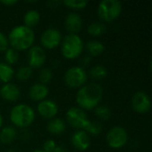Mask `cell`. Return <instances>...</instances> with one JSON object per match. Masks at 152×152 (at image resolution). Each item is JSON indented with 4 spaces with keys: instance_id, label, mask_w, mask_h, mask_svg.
<instances>
[{
    "instance_id": "cell-1",
    "label": "cell",
    "mask_w": 152,
    "mask_h": 152,
    "mask_svg": "<svg viewBox=\"0 0 152 152\" xmlns=\"http://www.w3.org/2000/svg\"><path fill=\"white\" fill-rule=\"evenodd\" d=\"M103 96V88L100 84H86L77 93L76 101L80 109L92 110L101 102Z\"/></svg>"
},
{
    "instance_id": "cell-2",
    "label": "cell",
    "mask_w": 152,
    "mask_h": 152,
    "mask_svg": "<svg viewBox=\"0 0 152 152\" xmlns=\"http://www.w3.org/2000/svg\"><path fill=\"white\" fill-rule=\"evenodd\" d=\"M7 38L12 48L17 52L28 50L31 46H33L35 33L32 28L25 25H18L12 28Z\"/></svg>"
},
{
    "instance_id": "cell-3",
    "label": "cell",
    "mask_w": 152,
    "mask_h": 152,
    "mask_svg": "<svg viewBox=\"0 0 152 152\" xmlns=\"http://www.w3.org/2000/svg\"><path fill=\"white\" fill-rule=\"evenodd\" d=\"M36 118L34 110L28 104L20 103L14 106L10 112V120L20 128L25 129L32 125Z\"/></svg>"
},
{
    "instance_id": "cell-4",
    "label": "cell",
    "mask_w": 152,
    "mask_h": 152,
    "mask_svg": "<svg viewBox=\"0 0 152 152\" xmlns=\"http://www.w3.org/2000/svg\"><path fill=\"white\" fill-rule=\"evenodd\" d=\"M61 53L68 60H74L81 55L84 50V43L78 35L68 34L61 42Z\"/></svg>"
},
{
    "instance_id": "cell-5",
    "label": "cell",
    "mask_w": 152,
    "mask_h": 152,
    "mask_svg": "<svg viewBox=\"0 0 152 152\" xmlns=\"http://www.w3.org/2000/svg\"><path fill=\"white\" fill-rule=\"evenodd\" d=\"M122 12V4L118 0H103L98 5V14L102 20L111 22L118 19Z\"/></svg>"
},
{
    "instance_id": "cell-6",
    "label": "cell",
    "mask_w": 152,
    "mask_h": 152,
    "mask_svg": "<svg viewBox=\"0 0 152 152\" xmlns=\"http://www.w3.org/2000/svg\"><path fill=\"white\" fill-rule=\"evenodd\" d=\"M65 84L70 88H80L87 82V73L83 67L69 68L64 75Z\"/></svg>"
},
{
    "instance_id": "cell-7",
    "label": "cell",
    "mask_w": 152,
    "mask_h": 152,
    "mask_svg": "<svg viewBox=\"0 0 152 152\" xmlns=\"http://www.w3.org/2000/svg\"><path fill=\"white\" fill-rule=\"evenodd\" d=\"M128 141V134L126 130L120 126H113L110 131L107 133L106 135V142L107 144L111 148L115 150H118L123 148Z\"/></svg>"
},
{
    "instance_id": "cell-8",
    "label": "cell",
    "mask_w": 152,
    "mask_h": 152,
    "mask_svg": "<svg viewBox=\"0 0 152 152\" xmlns=\"http://www.w3.org/2000/svg\"><path fill=\"white\" fill-rule=\"evenodd\" d=\"M66 118L68 123L72 127L77 128L79 130H84L90 121L85 110L78 107L69 108L66 113Z\"/></svg>"
},
{
    "instance_id": "cell-9",
    "label": "cell",
    "mask_w": 152,
    "mask_h": 152,
    "mask_svg": "<svg viewBox=\"0 0 152 152\" xmlns=\"http://www.w3.org/2000/svg\"><path fill=\"white\" fill-rule=\"evenodd\" d=\"M61 39L62 37L60 30H58L57 28H50L45 29L42 33L40 37V42L44 48L53 49L60 45Z\"/></svg>"
},
{
    "instance_id": "cell-10",
    "label": "cell",
    "mask_w": 152,
    "mask_h": 152,
    "mask_svg": "<svg viewBox=\"0 0 152 152\" xmlns=\"http://www.w3.org/2000/svg\"><path fill=\"white\" fill-rule=\"evenodd\" d=\"M28 63L31 69L41 68L46 61V53L43 47L33 45L28 51Z\"/></svg>"
},
{
    "instance_id": "cell-11",
    "label": "cell",
    "mask_w": 152,
    "mask_h": 152,
    "mask_svg": "<svg viewBox=\"0 0 152 152\" xmlns=\"http://www.w3.org/2000/svg\"><path fill=\"white\" fill-rule=\"evenodd\" d=\"M132 107L135 112L140 114L149 112L151 107L150 96L143 91H139L135 93L132 99Z\"/></svg>"
},
{
    "instance_id": "cell-12",
    "label": "cell",
    "mask_w": 152,
    "mask_h": 152,
    "mask_svg": "<svg viewBox=\"0 0 152 152\" xmlns=\"http://www.w3.org/2000/svg\"><path fill=\"white\" fill-rule=\"evenodd\" d=\"M38 114L45 119H53L59 112V108L56 102L52 100H44L39 102L37 105Z\"/></svg>"
},
{
    "instance_id": "cell-13",
    "label": "cell",
    "mask_w": 152,
    "mask_h": 152,
    "mask_svg": "<svg viewBox=\"0 0 152 152\" xmlns=\"http://www.w3.org/2000/svg\"><path fill=\"white\" fill-rule=\"evenodd\" d=\"M71 143L77 151H86L91 144L90 136L84 130L76 131L71 136Z\"/></svg>"
},
{
    "instance_id": "cell-14",
    "label": "cell",
    "mask_w": 152,
    "mask_h": 152,
    "mask_svg": "<svg viewBox=\"0 0 152 152\" xmlns=\"http://www.w3.org/2000/svg\"><path fill=\"white\" fill-rule=\"evenodd\" d=\"M64 26L69 34L77 35V33L82 29L83 27V20L81 16L75 12L69 13L65 17Z\"/></svg>"
},
{
    "instance_id": "cell-15",
    "label": "cell",
    "mask_w": 152,
    "mask_h": 152,
    "mask_svg": "<svg viewBox=\"0 0 152 152\" xmlns=\"http://www.w3.org/2000/svg\"><path fill=\"white\" fill-rule=\"evenodd\" d=\"M1 97L7 102H16L20 96V91L17 86L12 83L4 84L0 89Z\"/></svg>"
},
{
    "instance_id": "cell-16",
    "label": "cell",
    "mask_w": 152,
    "mask_h": 152,
    "mask_svg": "<svg viewBox=\"0 0 152 152\" xmlns=\"http://www.w3.org/2000/svg\"><path fill=\"white\" fill-rule=\"evenodd\" d=\"M49 94V89L45 85L41 83H35L28 91V95L31 100L36 102H42Z\"/></svg>"
},
{
    "instance_id": "cell-17",
    "label": "cell",
    "mask_w": 152,
    "mask_h": 152,
    "mask_svg": "<svg viewBox=\"0 0 152 152\" xmlns=\"http://www.w3.org/2000/svg\"><path fill=\"white\" fill-rule=\"evenodd\" d=\"M66 129V123L63 119L54 118L47 124V131L52 134H61Z\"/></svg>"
},
{
    "instance_id": "cell-18",
    "label": "cell",
    "mask_w": 152,
    "mask_h": 152,
    "mask_svg": "<svg viewBox=\"0 0 152 152\" xmlns=\"http://www.w3.org/2000/svg\"><path fill=\"white\" fill-rule=\"evenodd\" d=\"M17 137V131L12 126L3 127L0 131V142L3 144L12 143Z\"/></svg>"
},
{
    "instance_id": "cell-19",
    "label": "cell",
    "mask_w": 152,
    "mask_h": 152,
    "mask_svg": "<svg viewBox=\"0 0 152 152\" xmlns=\"http://www.w3.org/2000/svg\"><path fill=\"white\" fill-rule=\"evenodd\" d=\"M39 20H40V13L38 11L34 10V9L28 10L23 16L24 25L30 28L37 25Z\"/></svg>"
},
{
    "instance_id": "cell-20",
    "label": "cell",
    "mask_w": 152,
    "mask_h": 152,
    "mask_svg": "<svg viewBox=\"0 0 152 152\" xmlns=\"http://www.w3.org/2000/svg\"><path fill=\"white\" fill-rule=\"evenodd\" d=\"M14 76V69L12 66L5 62H0V81L7 84L12 79Z\"/></svg>"
},
{
    "instance_id": "cell-21",
    "label": "cell",
    "mask_w": 152,
    "mask_h": 152,
    "mask_svg": "<svg viewBox=\"0 0 152 152\" xmlns=\"http://www.w3.org/2000/svg\"><path fill=\"white\" fill-rule=\"evenodd\" d=\"M86 48L91 56H98L104 52V45L98 40H90L86 43Z\"/></svg>"
},
{
    "instance_id": "cell-22",
    "label": "cell",
    "mask_w": 152,
    "mask_h": 152,
    "mask_svg": "<svg viewBox=\"0 0 152 152\" xmlns=\"http://www.w3.org/2000/svg\"><path fill=\"white\" fill-rule=\"evenodd\" d=\"M89 74L92 78L96 79V80H101L107 77L108 70L105 67H103L102 65H95L90 69Z\"/></svg>"
},
{
    "instance_id": "cell-23",
    "label": "cell",
    "mask_w": 152,
    "mask_h": 152,
    "mask_svg": "<svg viewBox=\"0 0 152 152\" xmlns=\"http://www.w3.org/2000/svg\"><path fill=\"white\" fill-rule=\"evenodd\" d=\"M105 30H106L105 25L102 22H99V21L91 23L87 28V32L94 37H99L102 35L105 32Z\"/></svg>"
},
{
    "instance_id": "cell-24",
    "label": "cell",
    "mask_w": 152,
    "mask_h": 152,
    "mask_svg": "<svg viewBox=\"0 0 152 152\" xmlns=\"http://www.w3.org/2000/svg\"><path fill=\"white\" fill-rule=\"evenodd\" d=\"M95 115L103 121L109 120L111 117V110L107 105H98L94 109Z\"/></svg>"
},
{
    "instance_id": "cell-25",
    "label": "cell",
    "mask_w": 152,
    "mask_h": 152,
    "mask_svg": "<svg viewBox=\"0 0 152 152\" xmlns=\"http://www.w3.org/2000/svg\"><path fill=\"white\" fill-rule=\"evenodd\" d=\"M32 76V69L29 66L20 67L16 73V77L20 81H27Z\"/></svg>"
},
{
    "instance_id": "cell-26",
    "label": "cell",
    "mask_w": 152,
    "mask_h": 152,
    "mask_svg": "<svg viewBox=\"0 0 152 152\" xmlns=\"http://www.w3.org/2000/svg\"><path fill=\"white\" fill-rule=\"evenodd\" d=\"M84 131H86L87 134H90L98 135L102 131V126L99 122L90 120L89 123L87 124V126H86V128L84 129Z\"/></svg>"
},
{
    "instance_id": "cell-27",
    "label": "cell",
    "mask_w": 152,
    "mask_h": 152,
    "mask_svg": "<svg viewBox=\"0 0 152 152\" xmlns=\"http://www.w3.org/2000/svg\"><path fill=\"white\" fill-rule=\"evenodd\" d=\"M4 59H5V63H7L8 65H12L15 64L18 61H19V53L16 50H14L13 48H8L5 51L4 53Z\"/></svg>"
},
{
    "instance_id": "cell-28",
    "label": "cell",
    "mask_w": 152,
    "mask_h": 152,
    "mask_svg": "<svg viewBox=\"0 0 152 152\" xmlns=\"http://www.w3.org/2000/svg\"><path fill=\"white\" fill-rule=\"evenodd\" d=\"M67 7L76 10H81L86 7L88 2L85 0H65L62 2Z\"/></svg>"
},
{
    "instance_id": "cell-29",
    "label": "cell",
    "mask_w": 152,
    "mask_h": 152,
    "mask_svg": "<svg viewBox=\"0 0 152 152\" xmlns=\"http://www.w3.org/2000/svg\"><path fill=\"white\" fill-rule=\"evenodd\" d=\"M39 81L43 85H46L53 78V72L48 68H43L39 72Z\"/></svg>"
},
{
    "instance_id": "cell-30",
    "label": "cell",
    "mask_w": 152,
    "mask_h": 152,
    "mask_svg": "<svg viewBox=\"0 0 152 152\" xmlns=\"http://www.w3.org/2000/svg\"><path fill=\"white\" fill-rule=\"evenodd\" d=\"M8 45H9V42L7 37L4 33L0 32V53L5 52L8 49Z\"/></svg>"
},
{
    "instance_id": "cell-31",
    "label": "cell",
    "mask_w": 152,
    "mask_h": 152,
    "mask_svg": "<svg viewBox=\"0 0 152 152\" xmlns=\"http://www.w3.org/2000/svg\"><path fill=\"white\" fill-rule=\"evenodd\" d=\"M56 143L53 140H47L43 144V151L45 152H53L56 148Z\"/></svg>"
},
{
    "instance_id": "cell-32",
    "label": "cell",
    "mask_w": 152,
    "mask_h": 152,
    "mask_svg": "<svg viewBox=\"0 0 152 152\" xmlns=\"http://www.w3.org/2000/svg\"><path fill=\"white\" fill-rule=\"evenodd\" d=\"M20 138L23 140V141H27V140H28L29 139V135H30V134L28 133V130H26V129H22L21 130V132H20Z\"/></svg>"
},
{
    "instance_id": "cell-33",
    "label": "cell",
    "mask_w": 152,
    "mask_h": 152,
    "mask_svg": "<svg viewBox=\"0 0 152 152\" xmlns=\"http://www.w3.org/2000/svg\"><path fill=\"white\" fill-rule=\"evenodd\" d=\"M0 3H1L2 4L11 6V5L15 4L17 3V1H16V0H4V1H0Z\"/></svg>"
},
{
    "instance_id": "cell-34",
    "label": "cell",
    "mask_w": 152,
    "mask_h": 152,
    "mask_svg": "<svg viewBox=\"0 0 152 152\" xmlns=\"http://www.w3.org/2000/svg\"><path fill=\"white\" fill-rule=\"evenodd\" d=\"M53 152H68V150L64 146H56Z\"/></svg>"
},
{
    "instance_id": "cell-35",
    "label": "cell",
    "mask_w": 152,
    "mask_h": 152,
    "mask_svg": "<svg viewBox=\"0 0 152 152\" xmlns=\"http://www.w3.org/2000/svg\"><path fill=\"white\" fill-rule=\"evenodd\" d=\"M3 123H4V119H3L2 115L0 114V129H1V128H2V126H3Z\"/></svg>"
},
{
    "instance_id": "cell-36",
    "label": "cell",
    "mask_w": 152,
    "mask_h": 152,
    "mask_svg": "<svg viewBox=\"0 0 152 152\" xmlns=\"http://www.w3.org/2000/svg\"><path fill=\"white\" fill-rule=\"evenodd\" d=\"M33 152H45V151H44L43 150H36V151H34Z\"/></svg>"
},
{
    "instance_id": "cell-37",
    "label": "cell",
    "mask_w": 152,
    "mask_h": 152,
    "mask_svg": "<svg viewBox=\"0 0 152 152\" xmlns=\"http://www.w3.org/2000/svg\"><path fill=\"white\" fill-rule=\"evenodd\" d=\"M6 152H15V151H14L13 150H8Z\"/></svg>"
}]
</instances>
